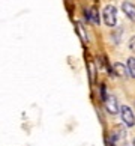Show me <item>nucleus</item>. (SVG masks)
<instances>
[{
    "label": "nucleus",
    "mask_w": 135,
    "mask_h": 146,
    "mask_svg": "<svg viewBox=\"0 0 135 146\" xmlns=\"http://www.w3.org/2000/svg\"><path fill=\"white\" fill-rule=\"evenodd\" d=\"M104 21L108 27H113V26H116V21H117V9L116 6H113V5H108L105 6L104 9Z\"/></svg>",
    "instance_id": "f257e3e1"
},
{
    "label": "nucleus",
    "mask_w": 135,
    "mask_h": 146,
    "mask_svg": "<svg viewBox=\"0 0 135 146\" xmlns=\"http://www.w3.org/2000/svg\"><path fill=\"white\" fill-rule=\"evenodd\" d=\"M120 115H122V121H123V123H125L126 127H134L135 116H134V113L131 110V107L123 106L122 109H120Z\"/></svg>",
    "instance_id": "f03ea898"
},
{
    "label": "nucleus",
    "mask_w": 135,
    "mask_h": 146,
    "mask_svg": "<svg viewBox=\"0 0 135 146\" xmlns=\"http://www.w3.org/2000/svg\"><path fill=\"white\" fill-rule=\"evenodd\" d=\"M105 107H107V110L108 113H111V115H116V113L119 111V104H117V100H116V96H107L105 98Z\"/></svg>",
    "instance_id": "7ed1b4c3"
},
{
    "label": "nucleus",
    "mask_w": 135,
    "mask_h": 146,
    "mask_svg": "<svg viewBox=\"0 0 135 146\" xmlns=\"http://www.w3.org/2000/svg\"><path fill=\"white\" fill-rule=\"evenodd\" d=\"M122 11L131 20H135V5H132L131 2H123L122 3Z\"/></svg>",
    "instance_id": "20e7f679"
},
{
    "label": "nucleus",
    "mask_w": 135,
    "mask_h": 146,
    "mask_svg": "<svg viewBox=\"0 0 135 146\" xmlns=\"http://www.w3.org/2000/svg\"><path fill=\"white\" fill-rule=\"evenodd\" d=\"M113 69H114L116 75H119V77H126V74H128L126 66L123 63H120V62H116L114 66H113Z\"/></svg>",
    "instance_id": "39448f33"
},
{
    "label": "nucleus",
    "mask_w": 135,
    "mask_h": 146,
    "mask_svg": "<svg viewBox=\"0 0 135 146\" xmlns=\"http://www.w3.org/2000/svg\"><path fill=\"white\" fill-rule=\"evenodd\" d=\"M122 139H125V129H123L122 127H117L114 129V133H113L111 140H113V142H116V140H122Z\"/></svg>",
    "instance_id": "423d86ee"
},
{
    "label": "nucleus",
    "mask_w": 135,
    "mask_h": 146,
    "mask_svg": "<svg viewBox=\"0 0 135 146\" xmlns=\"http://www.w3.org/2000/svg\"><path fill=\"white\" fill-rule=\"evenodd\" d=\"M86 15H87V18L93 24H99V15H98V12H96L95 9H89L87 12H86Z\"/></svg>",
    "instance_id": "0eeeda50"
},
{
    "label": "nucleus",
    "mask_w": 135,
    "mask_h": 146,
    "mask_svg": "<svg viewBox=\"0 0 135 146\" xmlns=\"http://www.w3.org/2000/svg\"><path fill=\"white\" fill-rule=\"evenodd\" d=\"M128 71H129V74H131V77L135 78V57L128 59Z\"/></svg>",
    "instance_id": "6e6552de"
},
{
    "label": "nucleus",
    "mask_w": 135,
    "mask_h": 146,
    "mask_svg": "<svg viewBox=\"0 0 135 146\" xmlns=\"http://www.w3.org/2000/svg\"><path fill=\"white\" fill-rule=\"evenodd\" d=\"M129 48L135 53V36H132L131 38V41H129Z\"/></svg>",
    "instance_id": "1a4fd4ad"
},
{
    "label": "nucleus",
    "mask_w": 135,
    "mask_h": 146,
    "mask_svg": "<svg viewBox=\"0 0 135 146\" xmlns=\"http://www.w3.org/2000/svg\"><path fill=\"white\" fill-rule=\"evenodd\" d=\"M132 146H135V140H134V143H132Z\"/></svg>",
    "instance_id": "9d476101"
}]
</instances>
